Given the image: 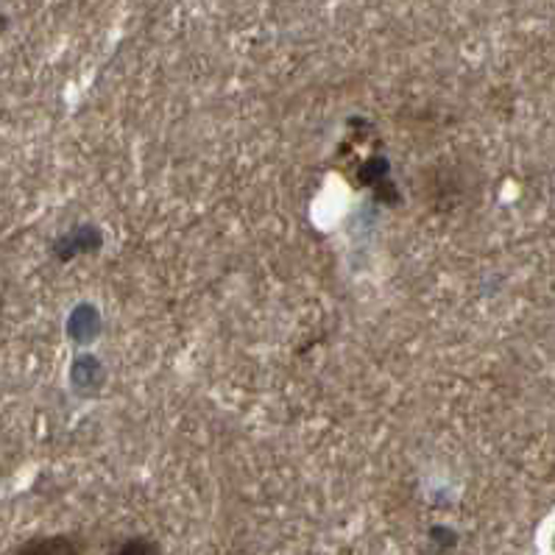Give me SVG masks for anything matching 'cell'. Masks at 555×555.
Returning a JSON list of instances; mask_svg holds the SVG:
<instances>
[{"mask_svg":"<svg viewBox=\"0 0 555 555\" xmlns=\"http://www.w3.org/2000/svg\"><path fill=\"white\" fill-rule=\"evenodd\" d=\"M12 555H81V547L73 535L53 533L28 539V542H23Z\"/></svg>","mask_w":555,"mask_h":555,"instance_id":"cell-1","label":"cell"},{"mask_svg":"<svg viewBox=\"0 0 555 555\" xmlns=\"http://www.w3.org/2000/svg\"><path fill=\"white\" fill-rule=\"evenodd\" d=\"M109 555H165V550L149 535H131V539H126V542L112 550Z\"/></svg>","mask_w":555,"mask_h":555,"instance_id":"cell-2","label":"cell"}]
</instances>
